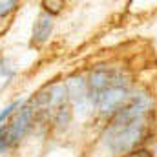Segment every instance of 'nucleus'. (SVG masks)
<instances>
[{
    "label": "nucleus",
    "mask_w": 157,
    "mask_h": 157,
    "mask_svg": "<svg viewBox=\"0 0 157 157\" xmlns=\"http://www.w3.org/2000/svg\"><path fill=\"white\" fill-rule=\"evenodd\" d=\"M144 119H137L126 124H108V130L104 133L106 144L112 152L115 154H124L135 148L143 137H144Z\"/></svg>",
    "instance_id": "obj_1"
},
{
    "label": "nucleus",
    "mask_w": 157,
    "mask_h": 157,
    "mask_svg": "<svg viewBox=\"0 0 157 157\" xmlns=\"http://www.w3.org/2000/svg\"><path fill=\"white\" fill-rule=\"evenodd\" d=\"M128 99H130V95H128L126 86H113V88L104 90L97 97H93L90 102L95 104L101 110V113L110 115V113H117L119 110L128 102Z\"/></svg>",
    "instance_id": "obj_2"
},
{
    "label": "nucleus",
    "mask_w": 157,
    "mask_h": 157,
    "mask_svg": "<svg viewBox=\"0 0 157 157\" xmlns=\"http://www.w3.org/2000/svg\"><path fill=\"white\" fill-rule=\"evenodd\" d=\"M113 86H128V80L122 78L121 71L115 70H108V68H97L95 71H91L90 80H88V91H90V101L93 97H97L99 93H102L108 88Z\"/></svg>",
    "instance_id": "obj_3"
},
{
    "label": "nucleus",
    "mask_w": 157,
    "mask_h": 157,
    "mask_svg": "<svg viewBox=\"0 0 157 157\" xmlns=\"http://www.w3.org/2000/svg\"><path fill=\"white\" fill-rule=\"evenodd\" d=\"M66 86L62 84H53L49 88H46L44 91H40L39 95L31 101V106L35 112H59L64 104H66Z\"/></svg>",
    "instance_id": "obj_4"
},
{
    "label": "nucleus",
    "mask_w": 157,
    "mask_h": 157,
    "mask_svg": "<svg viewBox=\"0 0 157 157\" xmlns=\"http://www.w3.org/2000/svg\"><path fill=\"white\" fill-rule=\"evenodd\" d=\"M33 115H35V110H33L31 104L22 106V108L18 110L17 117L13 119V122L9 124V146L15 144V143L26 133V130L29 128V124H31V121H33Z\"/></svg>",
    "instance_id": "obj_5"
},
{
    "label": "nucleus",
    "mask_w": 157,
    "mask_h": 157,
    "mask_svg": "<svg viewBox=\"0 0 157 157\" xmlns=\"http://www.w3.org/2000/svg\"><path fill=\"white\" fill-rule=\"evenodd\" d=\"M66 91H68L70 99L77 104L78 108H82V106H84V102H86V101H90L88 84H86L80 77H78V78L77 77L70 78V80L66 82Z\"/></svg>",
    "instance_id": "obj_6"
},
{
    "label": "nucleus",
    "mask_w": 157,
    "mask_h": 157,
    "mask_svg": "<svg viewBox=\"0 0 157 157\" xmlns=\"http://www.w3.org/2000/svg\"><path fill=\"white\" fill-rule=\"evenodd\" d=\"M51 29H53V20H51V17H49L48 13L39 15L37 22H35V28H33V42H35V44H44L46 40L49 39Z\"/></svg>",
    "instance_id": "obj_7"
},
{
    "label": "nucleus",
    "mask_w": 157,
    "mask_h": 157,
    "mask_svg": "<svg viewBox=\"0 0 157 157\" xmlns=\"http://www.w3.org/2000/svg\"><path fill=\"white\" fill-rule=\"evenodd\" d=\"M11 77H13V70L9 68V64L0 62V90L6 88V84L11 80Z\"/></svg>",
    "instance_id": "obj_8"
},
{
    "label": "nucleus",
    "mask_w": 157,
    "mask_h": 157,
    "mask_svg": "<svg viewBox=\"0 0 157 157\" xmlns=\"http://www.w3.org/2000/svg\"><path fill=\"white\" fill-rule=\"evenodd\" d=\"M17 108H22V99H20V101H15V102H11L9 106H6V108L0 112V124L6 121V117H9V115H11V113H13Z\"/></svg>",
    "instance_id": "obj_9"
},
{
    "label": "nucleus",
    "mask_w": 157,
    "mask_h": 157,
    "mask_svg": "<svg viewBox=\"0 0 157 157\" xmlns=\"http://www.w3.org/2000/svg\"><path fill=\"white\" fill-rule=\"evenodd\" d=\"M15 7H17V2H13V0H0V17L9 15Z\"/></svg>",
    "instance_id": "obj_10"
},
{
    "label": "nucleus",
    "mask_w": 157,
    "mask_h": 157,
    "mask_svg": "<svg viewBox=\"0 0 157 157\" xmlns=\"http://www.w3.org/2000/svg\"><path fill=\"white\" fill-rule=\"evenodd\" d=\"M9 146V126H0V152Z\"/></svg>",
    "instance_id": "obj_11"
},
{
    "label": "nucleus",
    "mask_w": 157,
    "mask_h": 157,
    "mask_svg": "<svg viewBox=\"0 0 157 157\" xmlns=\"http://www.w3.org/2000/svg\"><path fill=\"white\" fill-rule=\"evenodd\" d=\"M42 6H44L46 11H49V13H59L64 4H62L60 0H57V2H42Z\"/></svg>",
    "instance_id": "obj_12"
},
{
    "label": "nucleus",
    "mask_w": 157,
    "mask_h": 157,
    "mask_svg": "<svg viewBox=\"0 0 157 157\" xmlns=\"http://www.w3.org/2000/svg\"><path fill=\"white\" fill-rule=\"evenodd\" d=\"M124 157H150V154H148V152H133V154L124 155Z\"/></svg>",
    "instance_id": "obj_13"
}]
</instances>
